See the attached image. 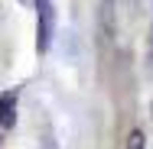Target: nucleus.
Masks as SVG:
<instances>
[{
    "mask_svg": "<svg viewBox=\"0 0 153 149\" xmlns=\"http://www.w3.org/2000/svg\"><path fill=\"white\" fill-rule=\"evenodd\" d=\"M23 3H36V0H23Z\"/></svg>",
    "mask_w": 153,
    "mask_h": 149,
    "instance_id": "nucleus-5",
    "label": "nucleus"
},
{
    "mask_svg": "<svg viewBox=\"0 0 153 149\" xmlns=\"http://www.w3.org/2000/svg\"><path fill=\"white\" fill-rule=\"evenodd\" d=\"M127 149H147V139H143L140 130H134V133L127 136Z\"/></svg>",
    "mask_w": 153,
    "mask_h": 149,
    "instance_id": "nucleus-3",
    "label": "nucleus"
},
{
    "mask_svg": "<svg viewBox=\"0 0 153 149\" xmlns=\"http://www.w3.org/2000/svg\"><path fill=\"white\" fill-rule=\"evenodd\" d=\"M33 7H36V52L46 55L56 36V7L52 0H36Z\"/></svg>",
    "mask_w": 153,
    "mask_h": 149,
    "instance_id": "nucleus-1",
    "label": "nucleus"
},
{
    "mask_svg": "<svg viewBox=\"0 0 153 149\" xmlns=\"http://www.w3.org/2000/svg\"><path fill=\"white\" fill-rule=\"evenodd\" d=\"M0 126L3 130L16 126V91H3L0 94Z\"/></svg>",
    "mask_w": 153,
    "mask_h": 149,
    "instance_id": "nucleus-2",
    "label": "nucleus"
},
{
    "mask_svg": "<svg viewBox=\"0 0 153 149\" xmlns=\"http://www.w3.org/2000/svg\"><path fill=\"white\" fill-rule=\"evenodd\" d=\"M147 62H150V71H153V26H150V36H147Z\"/></svg>",
    "mask_w": 153,
    "mask_h": 149,
    "instance_id": "nucleus-4",
    "label": "nucleus"
}]
</instances>
